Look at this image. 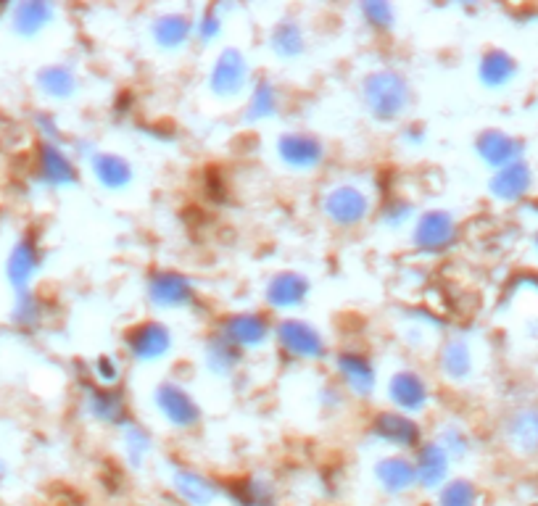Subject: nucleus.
I'll return each mask as SVG.
<instances>
[{
  "instance_id": "obj_15",
  "label": "nucleus",
  "mask_w": 538,
  "mask_h": 506,
  "mask_svg": "<svg viewBox=\"0 0 538 506\" xmlns=\"http://www.w3.org/2000/svg\"><path fill=\"white\" fill-rule=\"evenodd\" d=\"M151 293L156 304L180 306L188 301L190 288H188V282L182 280V277L172 275V272H161V275L151 282Z\"/></svg>"
},
{
  "instance_id": "obj_14",
  "label": "nucleus",
  "mask_w": 538,
  "mask_h": 506,
  "mask_svg": "<svg viewBox=\"0 0 538 506\" xmlns=\"http://www.w3.org/2000/svg\"><path fill=\"white\" fill-rule=\"evenodd\" d=\"M243 80H246V61L235 51H227L219 58L217 72H214V87L222 93H235L243 87Z\"/></svg>"
},
{
  "instance_id": "obj_28",
  "label": "nucleus",
  "mask_w": 538,
  "mask_h": 506,
  "mask_svg": "<svg viewBox=\"0 0 538 506\" xmlns=\"http://www.w3.org/2000/svg\"><path fill=\"white\" fill-rule=\"evenodd\" d=\"M95 174H98V180L103 185H109V188H119L124 182L130 180V169L124 164L122 159H114V156H103V159L95 161Z\"/></svg>"
},
{
  "instance_id": "obj_5",
  "label": "nucleus",
  "mask_w": 538,
  "mask_h": 506,
  "mask_svg": "<svg viewBox=\"0 0 538 506\" xmlns=\"http://www.w3.org/2000/svg\"><path fill=\"white\" fill-rule=\"evenodd\" d=\"M175 491L188 506H211L219 496L217 485L198 472H177Z\"/></svg>"
},
{
  "instance_id": "obj_30",
  "label": "nucleus",
  "mask_w": 538,
  "mask_h": 506,
  "mask_svg": "<svg viewBox=\"0 0 538 506\" xmlns=\"http://www.w3.org/2000/svg\"><path fill=\"white\" fill-rule=\"evenodd\" d=\"M444 367L449 369L451 377H465L470 372V354H467L465 343H454L444 359Z\"/></svg>"
},
{
  "instance_id": "obj_29",
  "label": "nucleus",
  "mask_w": 538,
  "mask_h": 506,
  "mask_svg": "<svg viewBox=\"0 0 538 506\" xmlns=\"http://www.w3.org/2000/svg\"><path fill=\"white\" fill-rule=\"evenodd\" d=\"M185 35H188V22H182V19L167 16L156 24V37L161 40V45H177Z\"/></svg>"
},
{
  "instance_id": "obj_19",
  "label": "nucleus",
  "mask_w": 538,
  "mask_h": 506,
  "mask_svg": "<svg viewBox=\"0 0 538 506\" xmlns=\"http://www.w3.org/2000/svg\"><path fill=\"white\" fill-rule=\"evenodd\" d=\"M480 77L491 87L507 85L515 77V58H509L502 51H491L483 58V64H480Z\"/></svg>"
},
{
  "instance_id": "obj_16",
  "label": "nucleus",
  "mask_w": 538,
  "mask_h": 506,
  "mask_svg": "<svg viewBox=\"0 0 538 506\" xmlns=\"http://www.w3.org/2000/svg\"><path fill=\"white\" fill-rule=\"evenodd\" d=\"M280 153L283 159L291 164V167H314L322 156V148L314 143L312 138H301V135H293V138H285L280 143Z\"/></svg>"
},
{
  "instance_id": "obj_11",
  "label": "nucleus",
  "mask_w": 538,
  "mask_h": 506,
  "mask_svg": "<svg viewBox=\"0 0 538 506\" xmlns=\"http://www.w3.org/2000/svg\"><path fill=\"white\" fill-rule=\"evenodd\" d=\"M509 441L523 454H538V409H525L512 417Z\"/></svg>"
},
{
  "instance_id": "obj_26",
  "label": "nucleus",
  "mask_w": 538,
  "mask_h": 506,
  "mask_svg": "<svg viewBox=\"0 0 538 506\" xmlns=\"http://www.w3.org/2000/svg\"><path fill=\"white\" fill-rule=\"evenodd\" d=\"M235 504L238 506H275V493L267 483L259 480H246L235 491Z\"/></svg>"
},
{
  "instance_id": "obj_17",
  "label": "nucleus",
  "mask_w": 538,
  "mask_h": 506,
  "mask_svg": "<svg viewBox=\"0 0 538 506\" xmlns=\"http://www.w3.org/2000/svg\"><path fill=\"white\" fill-rule=\"evenodd\" d=\"M264 335H267V322H264L259 314H240L230 322L227 327V340L230 343H248V346H256L262 343Z\"/></svg>"
},
{
  "instance_id": "obj_1",
  "label": "nucleus",
  "mask_w": 538,
  "mask_h": 506,
  "mask_svg": "<svg viewBox=\"0 0 538 506\" xmlns=\"http://www.w3.org/2000/svg\"><path fill=\"white\" fill-rule=\"evenodd\" d=\"M367 101L370 109L380 116H393L404 109L407 101V87L396 74H378L367 85Z\"/></svg>"
},
{
  "instance_id": "obj_10",
  "label": "nucleus",
  "mask_w": 538,
  "mask_h": 506,
  "mask_svg": "<svg viewBox=\"0 0 538 506\" xmlns=\"http://www.w3.org/2000/svg\"><path fill=\"white\" fill-rule=\"evenodd\" d=\"M328 211L333 219L351 225L367 214V198L357 188H338L335 193H330Z\"/></svg>"
},
{
  "instance_id": "obj_20",
  "label": "nucleus",
  "mask_w": 538,
  "mask_h": 506,
  "mask_svg": "<svg viewBox=\"0 0 538 506\" xmlns=\"http://www.w3.org/2000/svg\"><path fill=\"white\" fill-rule=\"evenodd\" d=\"M51 19V6L45 3H22L14 14V27L22 35H35Z\"/></svg>"
},
{
  "instance_id": "obj_23",
  "label": "nucleus",
  "mask_w": 538,
  "mask_h": 506,
  "mask_svg": "<svg viewBox=\"0 0 538 506\" xmlns=\"http://www.w3.org/2000/svg\"><path fill=\"white\" fill-rule=\"evenodd\" d=\"M378 427H383V438H386L391 446H415L417 427L409 420H401L396 414H380Z\"/></svg>"
},
{
  "instance_id": "obj_21",
  "label": "nucleus",
  "mask_w": 538,
  "mask_h": 506,
  "mask_svg": "<svg viewBox=\"0 0 538 506\" xmlns=\"http://www.w3.org/2000/svg\"><path fill=\"white\" fill-rule=\"evenodd\" d=\"M40 172H43L45 180L53 182V185H64V182H69L74 177L72 164H69L64 153H61L59 148H53V145H45L43 148V156H40Z\"/></svg>"
},
{
  "instance_id": "obj_13",
  "label": "nucleus",
  "mask_w": 538,
  "mask_h": 506,
  "mask_svg": "<svg viewBox=\"0 0 538 506\" xmlns=\"http://www.w3.org/2000/svg\"><path fill=\"white\" fill-rule=\"evenodd\" d=\"M37 269V251L30 240H22L19 246L8 256V280L14 282L16 288H24L32 280Z\"/></svg>"
},
{
  "instance_id": "obj_25",
  "label": "nucleus",
  "mask_w": 538,
  "mask_h": 506,
  "mask_svg": "<svg viewBox=\"0 0 538 506\" xmlns=\"http://www.w3.org/2000/svg\"><path fill=\"white\" fill-rule=\"evenodd\" d=\"M341 369L351 388H357V391L367 393L372 388V383H375V380H372V367L362 356H343Z\"/></svg>"
},
{
  "instance_id": "obj_7",
  "label": "nucleus",
  "mask_w": 538,
  "mask_h": 506,
  "mask_svg": "<svg viewBox=\"0 0 538 506\" xmlns=\"http://www.w3.org/2000/svg\"><path fill=\"white\" fill-rule=\"evenodd\" d=\"M478 151L491 167L504 169L509 167V164H515L523 148H520V143H517L515 138H509L504 132H486V135L478 140Z\"/></svg>"
},
{
  "instance_id": "obj_18",
  "label": "nucleus",
  "mask_w": 538,
  "mask_h": 506,
  "mask_svg": "<svg viewBox=\"0 0 538 506\" xmlns=\"http://www.w3.org/2000/svg\"><path fill=\"white\" fill-rule=\"evenodd\" d=\"M451 232H454V227H451V219L446 214H428V217H422L417 240L425 248H444L451 240Z\"/></svg>"
},
{
  "instance_id": "obj_24",
  "label": "nucleus",
  "mask_w": 538,
  "mask_h": 506,
  "mask_svg": "<svg viewBox=\"0 0 538 506\" xmlns=\"http://www.w3.org/2000/svg\"><path fill=\"white\" fill-rule=\"evenodd\" d=\"M267 293L277 306L299 304L306 293V282L301 280L299 275H280L275 282H272V288H269Z\"/></svg>"
},
{
  "instance_id": "obj_9",
  "label": "nucleus",
  "mask_w": 538,
  "mask_h": 506,
  "mask_svg": "<svg viewBox=\"0 0 538 506\" xmlns=\"http://www.w3.org/2000/svg\"><path fill=\"white\" fill-rule=\"evenodd\" d=\"M280 343H283L291 354L296 356H320L322 354V340L320 335L314 333L312 327L301 325V322H285L280 327Z\"/></svg>"
},
{
  "instance_id": "obj_4",
  "label": "nucleus",
  "mask_w": 538,
  "mask_h": 506,
  "mask_svg": "<svg viewBox=\"0 0 538 506\" xmlns=\"http://www.w3.org/2000/svg\"><path fill=\"white\" fill-rule=\"evenodd\" d=\"M130 348L140 362H153L156 356L167 354L169 330L167 327L156 325V322L140 325L138 330L130 335Z\"/></svg>"
},
{
  "instance_id": "obj_8",
  "label": "nucleus",
  "mask_w": 538,
  "mask_h": 506,
  "mask_svg": "<svg viewBox=\"0 0 538 506\" xmlns=\"http://www.w3.org/2000/svg\"><path fill=\"white\" fill-rule=\"evenodd\" d=\"M159 406H161V412L167 414L169 420L175 422V425H180V427L193 425V422L198 420L196 404H193L188 393L180 391L177 385H161V388H159Z\"/></svg>"
},
{
  "instance_id": "obj_2",
  "label": "nucleus",
  "mask_w": 538,
  "mask_h": 506,
  "mask_svg": "<svg viewBox=\"0 0 538 506\" xmlns=\"http://www.w3.org/2000/svg\"><path fill=\"white\" fill-rule=\"evenodd\" d=\"M378 483L380 488L391 496H404L417 485L415 462H407L401 456H391L378 464Z\"/></svg>"
},
{
  "instance_id": "obj_6",
  "label": "nucleus",
  "mask_w": 538,
  "mask_h": 506,
  "mask_svg": "<svg viewBox=\"0 0 538 506\" xmlns=\"http://www.w3.org/2000/svg\"><path fill=\"white\" fill-rule=\"evenodd\" d=\"M446 470L449 464H446L444 446H425L415 459L417 485L422 488H444Z\"/></svg>"
},
{
  "instance_id": "obj_3",
  "label": "nucleus",
  "mask_w": 538,
  "mask_h": 506,
  "mask_svg": "<svg viewBox=\"0 0 538 506\" xmlns=\"http://www.w3.org/2000/svg\"><path fill=\"white\" fill-rule=\"evenodd\" d=\"M533 182L531 169L525 167L523 161H515V164H509V167L499 169L491 182V190H494L496 198H502V201H517V198H523L528 193Z\"/></svg>"
},
{
  "instance_id": "obj_27",
  "label": "nucleus",
  "mask_w": 538,
  "mask_h": 506,
  "mask_svg": "<svg viewBox=\"0 0 538 506\" xmlns=\"http://www.w3.org/2000/svg\"><path fill=\"white\" fill-rule=\"evenodd\" d=\"M40 87H43L45 93L64 98V95H69L74 90V77L64 66H51V69L40 72Z\"/></svg>"
},
{
  "instance_id": "obj_22",
  "label": "nucleus",
  "mask_w": 538,
  "mask_h": 506,
  "mask_svg": "<svg viewBox=\"0 0 538 506\" xmlns=\"http://www.w3.org/2000/svg\"><path fill=\"white\" fill-rule=\"evenodd\" d=\"M436 506H480V493L470 480H451L438 491Z\"/></svg>"
},
{
  "instance_id": "obj_12",
  "label": "nucleus",
  "mask_w": 538,
  "mask_h": 506,
  "mask_svg": "<svg viewBox=\"0 0 538 506\" xmlns=\"http://www.w3.org/2000/svg\"><path fill=\"white\" fill-rule=\"evenodd\" d=\"M391 396L393 404L404 406V409H422L425 406V383H422L417 375H409V372H401L391 380Z\"/></svg>"
}]
</instances>
